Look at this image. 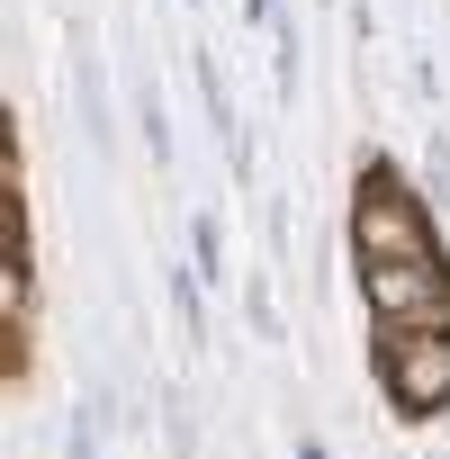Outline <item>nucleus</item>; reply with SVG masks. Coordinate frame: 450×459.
Here are the masks:
<instances>
[{"mask_svg":"<svg viewBox=\"0 0 450 459\" xmlns=\"http://www.w3.org/2000/svg\"><path fill=\"white\" fill-rule=\"evenodd\" d=\"M360 298H369V316H387V325L441 316L450 271H441V253H414V262H360Z\"/></svg>","mask_w":450,"mask_h":459,"instance_id":"obj_3","label":"nucleus"},{"mask_svg":"<svg viewBox=\"0 0 450 459\" xmlns=\"http://www.w3.org/2000/svg\"><path fill=\"white\" fill-rule=\"evenodd\" d=\"M64 459H100V450H91V432H73V450H64Z\"/></svg>","mask_w":450,"mask_h":459,"instance_id":"obj_6","label":"nucleus"},{"mask_svg":"<svg viewBox=\"0 0 450 459\" xmlns=\"http://www.w3.org/2000/svg\"><path fill=\"white\" fill-rule=\"evenodd\" d=\"M351 244H360V262H414V253H432L423 198H405L387 162H369V171H360V216H351Z\"/></svg>","mask_w":450,"mask_h":459,"instance_id":"obj_2","label":"nucleus"},{"mask_svg":"<svg viewBox=\"0 0 450 459\" xmlns=\"http://www.w3.org/2000/svg\"><path fill=\"white\" fill-rule=\"evenodd\" d=\"M189 244H198V280H225V244H216V216L189 225Z\"/></svg>","mask_w":450,"mask_h":459,"instance_id":"obj_5","label":"nucleus"},{"mask_svg":"<svg viewBox=\"0 0 450 459\" xmlns=\"http://www.w3.org/2000/svg\"><path fill=\"white\" fill-rule=\"evenodd\" d=\"M378 378L396 414H441L450 405V333L441 325H396L378 342Z\"/></svg>","mask_w":450,"mask_h":459,"instance_id":"obj_1","label":"nucleus"},{"mask_svg":"<svg viewBox=\"0 0 450 459\" xmlns=\"http://www.w3.org/2000/svg\"><path fill=\"white\" fill-rule=\"evenodd\" d=\"M73 82H82V126H91V144H108V91H100V55H91V37H82V55H73Z\"/></svg>","mask_w":450,"mask_h":459,"instance_id":"obj_4","label":"nucleus"}]
</instances>
